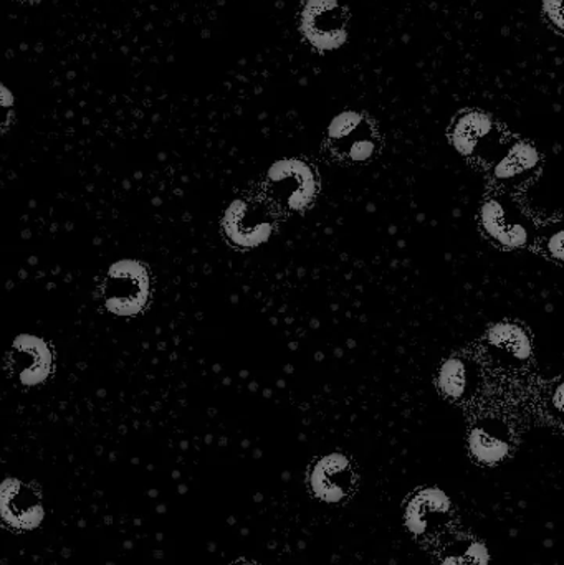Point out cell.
<instances>
[{"mask_svg": "<svg viewBox=\"0 0 564 565\" xmlns=\"http://www.w3.org/2000/svg\"><path fill=\"white\" fill-rule=\"evenodd\" d=\"M222 228L235 247L255 248L272 237L274 224L260 205L247 199H235L225 211Z\"/></svg>", "mask_w": 564, "mask_h": 565, "instance_id": "obj_5", "label": "cell"}, {"mask_svg": "<svg viewBox=\"0 0 564 565\" xmlns=\"http://www.w3.org/2000/svg\"><path fill=\"white\" fill-rule=\"evenodd\" d=\"M311 490L324 503H340L350 497L354 487V470L344 455L330 454L311 468Z\"/></svg>", "mask_w": 564, "mask_h": 565, "instance_id": "obj_8", "label": "cell"}, {"mask_svg": "<svg viewBox=\"0 0 564 565\" xmlns=\"http://www.w3.org/2000/svg\"><path fill=\"white\" fill-rule=\"evenodd\" d=\"M376 152V142L371 138H358L351 142L350 159L354 162L370 161Z\"/></svg>", "mask_w": 564, "mask_h": 565, "instance_id": "obj_18", "label": "cell"}, {"mask_svg": "<svg viewBox=\"0 0 564 565\" xmlns=\"http://www.w3.org/2000/svg\"><path fill=\"white\" fill-rule=\"evenodd\" d=\"M350 13L340 0H307L300 17V30L305 39L320 50L331 52L348 40Z\"/></svg>", "mask_w": 564, "mask_h": 565, "instance_id": "obj_2", "label": "cell"}, {"mask_svg": "<svg viewBox=\"0 0 564 565\" xmlns=\"http://www.w3.org/2000/svg\"><path fill=\"white\" fill-rule=\"evenodd\" d=\"M98 295L111 315L123 318L139 315L151 295L148 268L131 258L115 262L106 271Z\"/></svg>", "mask_w": 564, "mask_h": 565, "instance_id": "obj_1", "label": "cell"}, {"mask_svg": "<svg viewBox=\"0 0 564 565\" xmlns=\"http://www.w3.org/2000/svg\"><path fill=\"white\" fill-rule=\"evenodd\" d=\"M13 113H15V98L12 92L0 83V132L12 125Z\"/></svg>", "mask_w": 564, "mask_h": 565, "instance_id": "obj_17", "label": "cell"}, {"mask_svg": "<svg viewBox=\"0 0 564 565\" xmlns=\"http://www.w3.org/2000/svg\"><path fill=\"white\" fill-rule=\"evenodd\" d=\"M2 365L6 374L19 379L23 387H36L52 375V349L39 335L19 334L3 355Z\"/></svg>", "mask_w": 564, "mask_h": 565, "instance_id": "obj_3", "label": "cell"}, {"mask_svg": "<svg viewBox=\"0 0 564 565\" xmlns=\"http://www.w3.org/2000/svg\"><path fill=\"white\" fill-rule=\"evenodd\" d=\"M241 565H257V564H241Z\"/></svg>", "mask_w": 564, "mask_h": 565, "instance_id": "obj_22", "label": "cell"}, {"mask_svg": "<svg viewBox=\"0 0 564 565\" xmlns=\"http://www.w3.org/2000/svg\"><path fill=\"white\" fill-rule=\"evenodd\" d=\"M361 122H363V115L358 111L340 113L328 126V136L334 141H347L360 129Z\"/></svg>", "mask_w": 564, "mask_h": 565, "instance_id": "obj_15", "label": "cell"}, {"mask_svg": "<svg viewBox=\"0 0 564 565\" xmlns=\"http://www.w3.org/2000/svg\"><path fill=\"white\" fill-rule=\"evenodd\" d=\"M443 565H489V551L483 544L473 543L459 553H447Z\"/></svg>", "mask_w": 564, "mask_h": 565, "instance_id": "obj_16", "label": "cell"}, {"mask_svg": "<svg viewBox=\"0 0 564 565\" xmlns=\"http://www.w3.org/2000/svg\"><path fill=\"white\" fill-rule=\"evenodd\" d=\"M493 131V122L489 116L479 111L466 113L457 119L450 132L454 148L462 156L476 154L483 139L489 138Z\"/></svg>", "mask_w": 564, "mask_h": 565, "instance_id": "obj_11", "label": "cell"}, {"mask_svg": "<svg viewBox=\"0 0 564 565\" xmlns=\"http://www.w3.org/2000/svg\"><path fill=\"white\" fill-rule=\"evenodd\" d=\"M540 164V154L532 145L517 142L509 154L497 164L496 178L499 181H522L526 175L532 174Z\"/></svg>", "mask_w": 564, "mask_h": 565, "instance_id": "obj_12", "label": "cell"}, {"mask_svg": "<svg viewBox=\"0 0 564 565\" xmlns=\"http://www.w3.org/2000/svg\"><path fill=\"white\" fill-rule=\"evenodd\" d=\"M469 447L480 463H499L510 454L509 431L497 422H483L470 430Z\"/></svg>", "mask_w": 564, "mask_h": 565, "instance_id": "obj_10", "label": "cell"}, {"mask_svg": "<svg viewBox=\"0 0 564 565\" xmlns=\"http://www.w3.org/2000/svg\"><path fill=\"white\" fill-rule=\"evenodd\" d=\"M562 395H563V385H560L558 388H556V395H555V405L558 411H562Z\"/></svg>", "mask_w": 564, "mask_h": 565, "instance_id": "obj_21", "label": "cell"}, {"mask_svg": "<svg viewBox=\"0 0 564 565\" xmlns=\"http://www.w3.org/2000/svg\"><path fill=\"white\" fill-rule=\"evenodd\" d=\"M45 511L39 491L15 478L0 483V520L9 527L30 531L39 527Z\"/></svg>", "mask_w": 564, "mask_h": 565, "instance_id": "obj_6", "label": "cell"}, {"mask_svg": "<svg viewBox=\"0 0 564 565\" xmlns=\"http://www.w3.org/2000/svg\"><path fill=\"white\" fill-rule=\"evenodd\" d=\"M268 182L275 198L298 212L307 209L317 195V178L313 169L300 159H281L268 169Z\"/></svg>", "mask_w": 564, "mask_h": 565, "instance_id": "obj_4", "label": "cell"}, {"mask_svg": "<svg viewBox=\"0 0 564 565\" xmlns=\"http://www.w3.org/2000/svg\"><path fill=\"white\" fill-rule=\"evenodd\" d=\"M449 511L450 500L446 493L437 488H427L407 504L406 526L414 534L429 533L446 521Z\"/></svg>", "mask_w": 564, "mask_h": 565, "instance_id": "obj_9", "label": "cell"}, {"mask_svg": "<svg viewBox=\"0 0 564 565\" xmlns=\"http://www.w3.org/2000/svg\"><path fill=\"white\" fill-rule=\"evenodd\" d=\"M563 232L558 231L555 235H553L552 238H550V252H552L553 257L556 258V260L562 262L563 260Z\"/></svg>", "mask_w": 564, "mask_h": 565, "instance_id": "obj_20", "label": "cell"}, {"mask_svg": "<svg viewBox=\"0 0 564 565\" xmlns=\"http://www.w3.org/2000/svg\"><path fill=\"white\" fill-rule=\"evenodd\" d=\"M440 392L449 398H462L469 391V369L462 359H449L444 362L437 379Z\"/></svg>", "mask_w": 564, "mask_h": 565, "instance_id": "obj_14", "label": "cell"}, {"mask_svg": "<svg viewBox=\"0 0 564 565\" xmlns=\"http://www.w3.org/2000/svg\"><path fill=\"white\" fill-rule=\"evenodd\" d=\"M483 231L496 244L507 248H520L530 244L532 231L515 207L502 199H490L480 211Z\"/></svg>", "mask_w": 564, "mask_h": 565, "instance_id": "obj_7", "label": "cell"}, {"mask_svg": "<svg viewBox=\"0 0 564 565\" xmlns=\"http://www.w3.org/2000/svg\"><path fill=\"white\" fill-rule=\"evenodd\" d=\"M543 9L552 22L562 30V0H543Z\"/></svg>", "mask_w": 564, "mask_h": 565, "instance_id": "obj_19", "label": "cell"}, {"mask_svg": "<svg viewBox=\"0 0 564 565\" xmlns=\"http://www.w3.org/2000/svg\"><path fill=\"white\" fill-rule=\"evenodd\" d=\"M489 341L493 348L507 352L509 358H512L513 361H526V359L530 358V352H532L529 338H526L525 331L520 329L519 326H496V328L489 332Z\"/></svg>", "mask_w": 564, "mask_h": 565, "instance_id": "obj_13", "label": "cell"}]
</instances>
